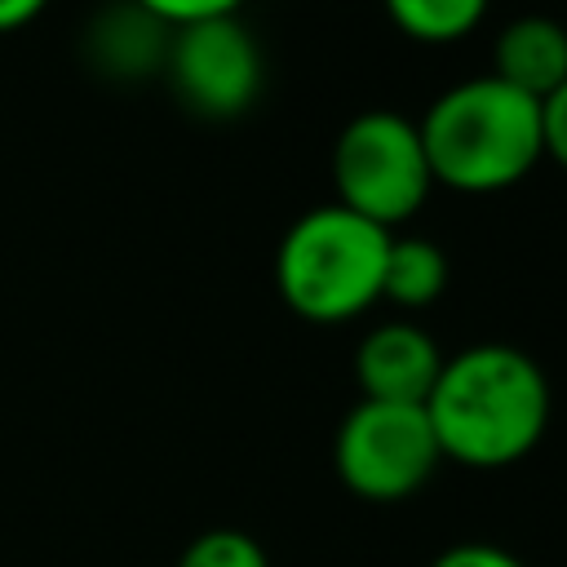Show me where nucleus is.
<instances>
[{
    "label": "nucleus",
    "instance_id": "obj_1",
    "mask_svg": "<svg viewBox=\"0 0 567 567\" xmlns=\"http://www.w3.org/2000/svg\"><path fill=\"white\" fill-rule=\"evenodd\" d=\"M421 408L443 461L501 470L540 443L549 425V381L527 350L483 341L443 359Z\"/></svg>",
    "mask_w": 567,
    "mask_h": 567
},
{
    "label": "nucleus",
    "instance_id": "obj_2",
    "mask_svg": "<svg viewBox=\"0 0 567 567\" xmlns=\"http://www.w3.org/2000/svg\"><path fill=\"white\" fill-rule=\"evenodd\" d=\"M434 186L492 195L518 186L540 159V102L492 71L443 89L416 120Z\"/></svg>",
    "mask_w": 567,
    "mask_h": 567
},
{
    "label": "nucleus",
    "instance_id": "obj_3",
    "mask_svg": "<svg viewBox=\"0 0 567 567\" xmlns=\"http://www.w3.org/2000/svg\"><path fill=\"white\" fill-rule=\"evenodd\" d=\"M385 226L332 204L306 208L275 248V288L284 306L310 323H346L381 301L390 252Z\"/></svg>",
    "mask_w": 567,
    "mask_h": 567
},
{
    "label": "nucleus",
    "instance_id": "obj_4",
    "mask_svg": "<svg viewBox=\"0 0 567 567\" xmlns=\"http://www.w3.org/2000/svg\"><path fill=\"white\" fill-rule=\"evenodd\" d=\"M337 204L394 230L408 221L434 190L430 159L416 133V120L372 106L346 120L332 146Z\"/></svg>",
    "mask_w": 567,
    "mask_h": 567
},
{
    "label": "nucleus",
    "instance_id": "obj_5",
    "mask_svg": "<svg viewBox=\"0 0 567 567\" xmlns=\"http://www.w3.org/2000/svg\"><path fill=\"white\" fill-rule=\"evenodd\" d=\"M439 443L421 403H377L359 399L332 443V465L346 492L363 501H403L430 483L439 470Z\"/></svg>",
    "mask_w": 567,
    "mask_h": 567
},
{
    "label": "nucleus",
    "instance_id": "obj_6",
    "mask_svg": "<svg viewBox=\"0 0 567 567\" xmlns=\"http://www.w3.org/2000/svg\"><path fill=\"white\" fill-rule=\"evenodd\" d=\"M164 71L173 93L204 120H235L261 93V49L239 13L177 27L168 35Z\"/></svg>",
    "mask_w": 567,
    "mask_h": 567
},
{
    "label": "nucleus",
    "instance_id": "obj_7",
    "mask_svg": "<svg viewBox=\"0 0 567 567\" xmlns=\"http://www.w3.org/2000/svg\"><path fill=\"white\" fill-rule=\"evenodd\" d=\"M443 354L434 337L408 319L377 323L354 350V381L377 403H425L439 381Z\"/></svg>",
    "mask_w": 567,
    "mask_h": 567
},
{
    "label": "nucleus",
    "instance_id": "obj_8",
    "mask_svg": "<svg viewBox=\"0 0 567 567\" xmlns=\"http://www.w3.org/2000/svg\"><path fill=\"white\" fill-rule=\"evenodd\" d=\"M492 75L536 102L549 97L567 80V27L545 13L505 22L492 44Z\"/></svg>",
    "mask_w": 567,
    "mask_h": 567
},
{
    "label": "nucleus",
    "instance_id": "obj_9",
    "mask_svg": "<svg viewBox=\"0 0 567 567\" xmlns=\"http://www.w3.org/2000/svg\"><path fill=\"white\" fill-rule=\"evenodd\" d=\"M84 35H89V58L97 62V71H106L115 80H137V75L164 71L173 31L159 18H151L146 9H137L133 0H120V4L102 9Z\"/></svg>",
    "mask_w": 567,
    "mask_h": 567
},
{
    "label": "nucleus",
    "instance_id": "obj_10",
    "mask_svg": "<svg viewBox=\"0 0 567 567\" xmlns=\"http://www.w3.org/2000/svg\"><path fill=\"white\" fill-rule=\"evenodd\" d=\"M447 288V257L434 239L421 235H390L385 270H381V301L399 310H425Z\"/></svg>",
    "mask_w": 567,
    "mask_h": 567
},
{
    "label": "nucleus",
    "instance_id": "obj_11",
    "mask_svg": "<svg viewBox=\"0 0 567 567\" xmlns=\"http://www.w3.org/2000/svg\"><path fill=\"white\" fill-rule=\"evenodd\" d=\"M381 4L390 22L421 44H452L470 35L487 13V0H381Z\"/></svg>",
    "mask_w": 567,
    "mask_h": 567
},
{
    "label": "nucleus",
    "instance_id": "obj_12",
    "mask_svg": "<svg viewBox=\"0 0 567 567\" xmlns=\"http://www.w3.org/2000/svg\"><path fill=\"white\" fill-rule=\"evenodd\" d=\"M177 567H270L266 549L248 536V532H235V527H213L204 536H195Z\"/></svg>",
    "mask_w": 567,
    "mask_h": 567
},
{
    "label": "nucleus",
    "instance_id": "obj_13",
    "mask_svg": "<svg viewBox=\"0 0 567 567\" xmlns=\"http://www.w3.org/2000/svg\"><path fill=\"white\" fill-rule=\"evenodd\" d=\"M137 9H146L151 18H159L168 31L190 27V22H208V18H230L239 13L244 0H133Z\"/></svg>",
    "mask_w": 567,
    "mask_h": 567
},
{
    "label": "nucleus",
    "instance_id": "obj_14",
    "mask_svg": "<svg viewBox=\"0 0 567 567\" xmlns=\"http://www.w3.org/2000/svg\"><path fill=\"white\" fill-rule=\"evenodd\" d=\"M540 151L567 168V80L540 97Z\"/></svg>",
    "mask_w": 567,
    "mask_h": 567
},
{
    "label": "nucleus",
    "instance_id": "obj_15",
    "mask_svg": "<svg viewBox=\"0 0 567 567\" xmlns=\"http://www.w3.org/2000/svg\"><path fill=\"white\" fill-rule=\"evenodd\" d=\"M430 567H527L518 554L501 549V545H487V540H461V545H447Z\"/></svg>",
    "mask_w": 567,
    "mask_h": 567
},
{
    "label": "nucleus",
    "instance_id": "obj_16",
    "mask_svg": "<svg viewBox=\"0 0 567 567\" xmlns=\"http://www.w3.org/2000/svg\"><path fill=\"white\" fill-rule=\"evenodd\" d=\"M44 4H49V0H0V31H18V27H27L31 18L44 13Z\"/></svg>",
    "mask_w": 567,
    "mask_h": 567
}]
</instances>
